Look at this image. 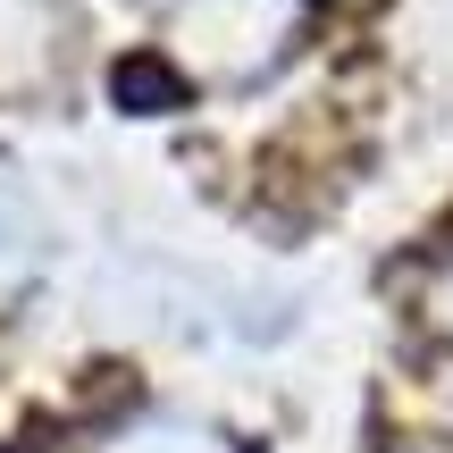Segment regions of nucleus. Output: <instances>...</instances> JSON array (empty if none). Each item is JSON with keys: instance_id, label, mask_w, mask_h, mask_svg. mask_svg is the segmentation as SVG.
<instances>
[{"instance_id": "obj_1", "label": "nucleus", "mask_w": 453, "mask_h": 453, "mask_svg": "<svg viewBox=\"0 0 453 453\" xmlns=\"http://www.w3.org/2000/svg\"><path fill=\"white\" fill-rule=\"evenodd\" d=\"M118 101H127V110H177V67L118 59Z\"/></svg>"}, {"instance_id": "obj_2", "label": "nucleus", "mask_w": 453, "mask_h": 453, "mask_svg": "<svg viewBox=\"0 0 453 453\" xmlns=\"http://www.w3.org/2000/svg\"><path fill=\"white\" fill-rule=\"evenodd\" d=\"M437 252H453V219H445V226H437Z\"/></svg>"}]
</instances>
